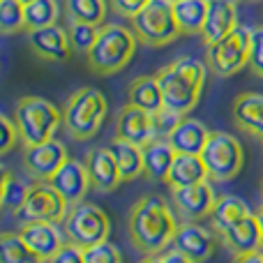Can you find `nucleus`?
I'll return each instance as SVG.
<instances>
[{"mask_svg": "<svg viewBox=\"0 0 263 263\" xmlns=\"http://www.w3.org/2000/svg\"><path fill=\"white\" fill-rule=\"evenodd\" d=\"M129 240L143 256L162 254L178 231V222L162 196H141L129 210Z\"/></svg>", "mask_w": 263, "mask_h": 263, "instance_id": "f257e3e1", "label": "nucleus"}, {"mask_svg": "<svg viewBox=\"0 0 263 263\" xmlns=\"http://www.w3.org/2000/svg\"><path fill=\"white\" fill-rule=\"evenodd\" d=\"M205 74L208 69H205L203 60L192 58V55H178L168 65H164L157 72L164 106L178 116H187L201 100Z\"/></svg>", "mask_w": 263, "mask_h": 263, "instance_id": "f03ea898", "label": "nucleus"}, {"mask_svg": "<svg viewBox=\"0 0 263 263\" xmlns=\"http://www.w3.org/2000/svg\"><path fill=\"white\" fill-rule=\"evenodd\" d=\"M136 44H139V40H136L132 28L120 26V23H104V26H100L95 46L86 53L88 67L100 77L120 72L134 58Z\"/></svg>", "mask_w": 263, "mask_h": 263, "instance_id": "7ed1b4c3", "label": "nucleus"}, {"mask_svg": "<svg viewBox=\"0 0 263 263\" xmlns=\"http://www.w3.org/2000/svg\"><path fill=\"white\" fill-rule=\"evenodd\" d=\"M14 123H16L23 143L37 145L53 139L60 123H63V114L53 102L44 100V97L28 95L21 97L14 106Z\"/></svg>", "mask_w": 263, "mask_h": 263, "instance_id": "20e7f679", "label": "nucleus"}, {"mask_svg": "<svg viewBox=\"0 0 263 263\" xmlns=\"http://www.w3.org/2000/svg\"><path fill=\"white\" fill-rule=\"evenodd\" d=\"M106 114H109L106 97L97 88H81L69 97L63 111V125L72 139L88 141L100 132Z\"/></svg>", "mask_w": 263, "mask_h": 263, "instance_id": "39448f33", "label": "nucleus"}, {"mask_svg": "<svg viewBox=\"0 0 263 263\" xmlns=\"http://www.w3.org/2000/svg\"><path fill=\"white\" fill-rule=\"evenodd\" d=\"M129 28L134 30L139 44L166 46L182 35L173 12V0H150L134 18H129Z\"/></svg>", "mask_w": 263, "mask_h": 263, "instance_id": "423d86ee", "label": "nucleus"}, {"mask_svg": "<svg viewBox=\"0 0 263 263\" xmlns=\"http://www.w3.org/2000/svg\"><path fill=\"white\" fill-rule=\"evenodd\" d=\"M63 233L67 242L81 247V250L95 247L109 240V215L90 201H79V203L69 205V213L63 222Z\"/></svg>", "mask_w": 263, "mask_h": 263, "instance_id": "0eeeda50", "label": "nucleus"}, {"mask_svg": "<svg viewBox=\"0 0 263 263\" xmlns=\"http://www.w3.org/2000/svg\"><path fill=\"white\" fill-rule=\"evenodd\" d=\"M208 176L217 182H229L242 171L245 150L233 134L227 132H210V139L201 153Z\"/></svg>", "mask_w": 263, "mask_h": 263, "instance_id": "6e6552de", "label": "nucleus"}, {"mask_svg": "<svg viewBox=\"0 0 263 263\" xmlns=\"http://www.w3.org/2000/svg\"><path fill=\"white\" fill-rule=\"evenodd\" d=\"M250 49H252V30L238 26L224 40L208 46L205 65L217 77H233L245 65H250Z\"/></svg>", "mask_w": 263, "mask_h": 263, "instance_id": "1a4fd4ad", "label": "nucleus"}, {"mask_svg": "<svg viewBox=\"0 0 263 263\" xmlns=\"http://www.w3.org/2000/svg\"><path fill=\"white\" fill-rule=\"evenodd\" d=\"M69 213V203L49 180H35L28 190V199L18 210L21 224L26 222H65Z\"/></svg>", "mask_w": 263, "mask_h": 263, "instance_id": "9d476101", "label": "nucleus"}, {"mask_svg": "<svg viewBox=\"0 0 263 263\" xmlns=\"http://www.w3.org/2000/svg\"><path fill=\"white\" fill-rule=\"evenodd\" d=\"M67 159V148L55 139L37 145H26L23 150V166L32 180H51Z\"/></svg>", "mask_w": 263, "mask_h": 263, "instance_id": "9b49d317", "label": "nucleus"}, {"mask_svg": "<svg viewBox=\"0 0 263 263\" xmlns=\"http://www.w3.org/2000/svg\"><path fill=\"white\" fill-rule=\"evenodd\" d=\"M28 44H30L32 53L40 60H46V63H65L74 51L69 30L60 28L58 23L28 30Z\"/></svg>", "mask_w": 263, "mask_h": 263, "instance_id": "f8f14e48", "label": "nucleus"}, {"mask_svg": "<svg viewBox=\"0 0 263 263\" xmlns=\"http://www.w3.org/2000/svg\"><path fill=\"white\" fill-rule=\"evenodd\" d=\"M173 247L178 252H182L185 256H190L194 263H203L217 250V236L210 229L201 227V224L182 219V224H178Z\"/></svg>", "mask_w": 263, "mask_h": 263, "instance_id": "ddd939ff", "label": "nucleus"}, {"mask_svg": "<svg viewBox=\"0 0 263 263\" xmlns=\"http://www.w3.org/2000/svg\"><path fill=\"white\" fill-rule=\"evenodd\" d=\"M171 201L182 219H187V222H199V219L210 215L217 196H215V190L210 187V182L205 180V182H199V185L171 190Z\"/></svg>", "mask_w": 263, "mask_h": 263, "instance_id": "4468645a", "label": "nucleus"}, {"mask_svg": "<svg viewBox=\"0 0 263 263\" xmlns=\"http://www.w3.org/2000/svg\"><path fill=\"white\" fill-rule=\"evenodd\" d=\"M116 139L129 141V143L136 145H145L150 139H155L153 114L127 102L116 116Z\"/></svg>", "mask_w": 263, "mask_h": 263, "instance_id": "2eb2a0df", "label": "nucleus"}, {"mask_svg": "<svg viewBox=\"0 0 263 263\" xmlns=\"http://www.w3.org/2000/svg\"><path fill=\"white\" fill-rule=\"evenodd\" d=\"M49 182L65 196V199H67L69 205L83 201L86 194H88V190L92 187L90 176H88V168H86V162L81 164L72 157L58 168V173H55Z\"/></svg>", "mask_w": 263, "mask_h": 263, "instance_id": "dca6fc26", "label": "nucleus"}, {"mask_svg": "<svg viewBox=\"0 0 263 263\" xmlns=\"http://www.w3.org/2000/svg\"><path fill=\"white\" fill-rule=\"evenodd\" d=\"M86 168L90 176L92 190L97 192H114L116 187L123 182L118 171L116 157L111 153V148H92L86 155Z\"/></svg>", "mask_w": 263, "mask_h": 263, "instance_id": "f3484780", "label": "nucleus"}, {"mask_svg": "<svg viewBox=\"0 0 263 263\" xmlns=\"http://www.w3.org/2000/svg\"><path fill=\"white\" fill-rule=\"evenodd\" d=\"M18 233L44 261H51L55 252L67 242V238H63V233H60L58 224L53 222H26L21 224Z\"/></svg>", "mask_w": 263, "mask_h": 263, "instance_id": "a211bd4d", "label": "nucleus"}, {"mask_svg": "<svg viewBox=\"0 0 263 263\" xmlns=\"http://www.w3.org/2000/svg\"><path fill=\"white\" fill-rule=\"evenodd\" d=\"M219 238H222L224 247L233 252V256L252 254V252L263 250V231H261V224L254 213H252L250 217H245L242 222H238L236 227H231Z\"/></svg>", "mask_w": 263, "mask_h": 263, "instance_id": "6ab92c4d", "label": "nucleus"}, {"mask_svg": "<svg viewBox=\"0 0 263 263\" xmlns=\"http://www.w3.org/2000/svg\"><path fill=\"white\" fill-rule=\"evenodd\" d=\"M233 123L250 136L263 139V95L242 92L233 102Z\"/></svg>", "mask_w": 263, "mask_h": 263, "instance_id": "aec40b11", "label": "nucleus"}, {"mask_svg": "<svg viewBox=\"0 0 263 263\" xmlns=\"http://www.w3.org/2000/svg\"><path fill=\"white\" fill-rule=\"evenodd\" d=\"M210 139V132L201 120L196 118H187L182 116L180 123L176 125V129L168 134V141L176 148V153H185V155H201Z\"/></svg>", "mask_w": 263, "mask_h": 263, "instance_id": "412c9836", "label": "nucleus"}, {"mask_svg": "<svg viewBox=\"0 0 263 263\" xmlns=\"http://www.w3.org/2000/svg\"><path fill=\"white\" fill-rule=\"evenodd\" d=\"M176 148L166 136H155L143 145V164H145V176L153 180H166L168 171L176 159Z\"/></svg>", "mask_w": 263, "mask_h": 263, "instance_id": "4be33fe9", "label": "nucleus"}, {"mask_svg": "<svg viewBox=\"0 0 263 263\" xmlns=\"http://www.w3.org/2000/svg\"><path fill=\"white\" fill-rule=\"evenodd\" d=\"M208 168H205L201 155H185L178 153L176 159H173V166L166 176V185L171 190L176 187H190V185H199V182L208 180Z\"/></svg>", "mask_w": 263, "mask_h": 263, "instance_id": "5701e85b", "label": "nucleus"}, {"mask_svg": "<svg viewBox=\"0 0 263 263\" xmlns=\"http://www.w3.org/2000/svg\"><path fill=\"white\" fill-rule=\"evenodd\" d=\"M250 215H252L250 205L242 199H238V196H217V201H215L208 217H210V224H213L215 233L222 236V233H227L229 229L236 227L238 222H242V219L250 217Z\"/></svg>", "mask_w": 263, "mask_h": 263, "instance_id": "b1692460", "label": "nucleus"}, {"mask_svg": "<svg viewBox=\"0 0 263 263\" xmlns=\"http://www.w3.org/2000/svg\"><path fill=\"white\" fill-rule=\"evenodd\" d=\"M238 23H236V5H229V3H210L208 9V18H205V26H203V42L205 46L215 44V42L224 40L231 30H236Z\"/></svg>", "mask_w": 263, "mask_h": 263, "instance_id": "393cba45", "label": "nucleus"}, {"mask_svg": "<svg viewBox=\"0 0 263 263\" xmlns=\"http://www.w3.org/2000/svg\"><path fill=\"white\" fill-rule=\"evenodd\" d=\"M127 97L129 104L139 106V109L148 111V114H157V111L164 109V95L157 77H136L129 83Z\"/></svg>", "mask_w": 263, "mask_h": 263, "instance_id": "a878e982", "label": "nucleus"}, {"mask_svg": "<svg viewBox=\"0 0 263 263\" xmlns=\"http://www.w3.org/2000/svg\"><path fill=\"white\" fill-rule=\"evenodd\" d=\"M109 148L116 157V164H118V171H120V178H123V180H136L139 176H145L143 145L114 139V143H111Z\"/></svg>", "mask_w": 263, "mask_h": 263, "instance_id": "bb28decb", "label": "nucleus"}, {"mask_svg": "<svg viewBox=\"0 0 263 263\" xmlns=\"http://www.w3.org/2000/svg\"><path fill=\"white\" fill-rule=\"evenodd\" d=\"M210 3L208 0H176L173 12L182 35H201L208 18Z\"/></svg>", "mask_w": 263, "mask_h": 263, "instance_id": "cd10ccee", "label": "nucleus"}, {"mask_svg": "<svg viewBox=\"0 0 263 263\" xmlns=\"http://www.w3.org/2000/svg\"><path fill=\"white\" fill-rule=\"evenodd\" d=\"M0 263H46L21 238L18 231H5L0 236Z\"/></svg>", "mask_w": 263, "mask_h": 263, "instance_id": "c85d7f7f", "label": "nucleus"}, {"mask_svg": "<svg viewBox=\"0 0 263 263\" xmlns=\"http://www.w3.org/2000/svg\"><path fill=\"white\" fill-rule=\"evenodd\" d=\"M65 5H67L69 21L104 26L106 12H109V3L106 0H65Z\"/></svg>", "mask_w": 263, "mask_h": 263, "instance_id": "c756f323", "label": "nucleus"}, {"mask_svg": "<svg viewBox=\"0 0 263 263\" xmlns=\"http://www.w3.org/2000/svg\"><path fill=\"white\" fill-rule=\"evenodd\" d=\"M28 190H30V185H23L7 168H3V187H0V205H3V210L18 215V210L23 208V203L28 199Z\"/></svg>", "mask_w": 263, "mask_h": 263, "instance_id": "7c9ffc66", "label": "nucleus"}, {"mask_svg": "<svg viewBox=\"0 0 263 263\" xmlns=\"http://www.w3.org/2000/svg\"><path fill=\"white\" fill-rule=\"evenodd\" d=\"M60 18V5L58 0H32L26 5V26L32 28H46L55 26Z\"/></svg>", "mask_w": 263, "mask_h": 263, "instance_id": "2f4dec72", "label": "nucleus"}, {"mask_svg": "<svg viewBox=\"0 0 263 263\" xmlns=\"http://www.w3.org/2000/svg\"><path fill=\"white\" fill-rule=\"evenodd\" d=\"M26 26V5L18 0H0V30L5 35L23 30Z\"/></svg>", "mask_w": 263, "mask_h": 263, "instance_id": "473e14b6", "label": "nucleus"}, {"mask_svg": "<svg viewBox=\"0 0 263 263\" xmlns=\"http://www.w3.org/2000/svg\"><path fill=\"white\" fill-rule=\"evenodd\" d=\"M97 35H100V26H95V23L69 21V40H72L74 51H79V53H88L95 46Z\"/></svg>", "mask_w": 263, "mask_h": 263, "instance_id": "72a5a7b5", "label": "nucleus"}, {"mask_svg": "<svg viewBox=\"0 0 263 263\" xmlns=\"http://www.w3.org/2000/svg\"><path fill=\"white\" fill-rule=\"evenodd\" d=\"M83 254H86V263H123L118 247L111 245L109 240L100 242L95 247H88V250H83Z\"/></svg>", "mask_w": 263, "mask_h": 263, "instance_id": "f704fd0d", "label": "nucleus"}, {"mask_svg": "<svg viewBox=\"0 0 263 263\" xmlns=\"http://www.w3.org/2000/svg\"><path fill=\"white\" fill-rule=\"evenodd\" d=\"M180 118H182V116L173 114V111H171V109H166V106H164L162 111H157V114H153L155 136H166V139H168V134H171V132L176 129V125L180 123Z\"/></svg>", "mask_w": 263, "mask_h": 263, "instance_id": "c9c22d12", "label": "nucleus"}, {"mask_svg": "<svg viewBox=\"0 0 263 263\" xmlns=\"http://www.w3.org/2000/svg\"><path fill=\"white\" fill-rule=\"evenodd\" d=\"M0 129H3V136H0V155H7L14 148V143L21 139V134H18L16 123L12 118H7V116H0Z\"/></svg>", "mask_w": 263, "mask_h": 263, "instance_id": "e433bc0d", "label": "nucleus"}, {"mask_svg": "<svg viewBox=\"0 0 263 263\" xmlns=\"http://www.w3.org/2000/svg\"><path fill=\"white\" fill-rule=\"evenodd\" d=\"M250 65L256 77L263 79V26L252 30V49H250Z\"/></svg>", "mask_w": 263, "mask_h": 263, "instance_id": "4c0bfd02", "label": "nucleus"}, {"mask_svg": "<svg viewBox=\"0 0 263 263\" xmlns=\"http://www.w3.org/2000/svg\"><path fill=\"white\" fill-rule=\"evenodd\" d=\"M49 263H86V254H83L81 247L72 245V242H65Z\"/></svg>", "mask_w": 263, "mask_h": 263, "instance_id": "58836bf2", "label": "nucleus"}, {"mask_svg": "<svg viewBox=\"0 0 263 263\" xmlns=\"http://www.w3.org/2000/svg\"><path fill=\"white\" fill-rule=\"evenodd\" d=\"M109 3L116 14H120V16H125V18H134L150 0H109Z\"/></svg>", "mask_w": 263, "mask_h": 263, "instance_id": "ea45409f", "label": "nucleus"}, {"mask_svg": "<svg viewBox=\"0 0 263 263\" xmlns=\"http://www.w3.org/2000/svg\"><path fill=\"white\" fill-rule=\"evenodd\" d=\"M159 259H162V263H194L190 256H185L182 252H178L176 247H171V250H164L162 254H159Z\"/></svg>", "mask_w": 263, "mask_h": 263, "instance_id": "a19ab883", "label": "nucleus"}, {"mask_svg": "<svg viewBox=\"0 0 263 263\" xmlns=\"http://www.w3.org/2000/svg\"><path fill=\"white\" fill-rule=\"evenodd\" d=\"M233 263H263V252H252V254L236 256Z\"/></svg>", "mask_w": 263, "mask_h": 263, "instance_id": "79ce46f5", "label": "nucleus"}, {"mask_svg": "<svg viewBox=\"0 0 263 263\" xmlns=\"http://www.w3.org/2000/svg\"><path fill=\"white\" fill-rule=\"evenodd\" d=\"M141 263H162V259H159V254H155V256H143V259H141Z\"/></svg>", "mask_w": 263, "mask_h": 263, "instance_id": "37998d69", "label": "nucleus"}, {"mask_svg": "<svg viewBox=\"0 0 263 263\" xmlns=\"http://www.w3.org/2000/svg\"><path fill=\"white\" fill-rule=\"evenodd\" d=\"M254 215H256V219H259V224H261V231H263V205H261L259 210H256Z\"/></svg>", "mask_w": 263, "mask_h": 263, "instance_id": "c03bdc74", "label": "nucleus"}, {"mask_svg": "<svg viewBox=\"0 0 263 263\" xmlns=\"http://www.w3.org/2000/svg\"><path fill=\"white\" fill-rule=\"evenodd\" d=\"M208 3H229V5H238L240 0H208Z\"/></svg>", "mask_w": 263, "mask_h": 263, "instance_id": "a18cd8bd", "label": "nucleus"}, {"mask_svg": "<svg viewBox=\"0 0 263 263\" xmlns=\"http://www.w3.org/2000/svg\"><path fill=\"white\" fill-rule=\"evenodd\" d=\"M18 3H23V5H28V3H32V0H18Z\"/></svg>", "mask_w": 263, "mask_h": 263, "instance_id": "49530a36", "label": "nucleus"}, {"mask_svg": "<svg viewBox=\"0 0 263 263\" xmlns=\"http://www.w3.org/2000/svg\"><path fill=\"white\" fill-rule=\"evenodd\" d=\"M261 199H263V182H261Z\"/></svg>", "mask_w": 263, "mask_h": 263, "instance_id": "de8ad7c7", "label": "nucleus"}, {"mask_svg": "<svg viewBox=\"0 0 263 263\" xmlns=\"http://www.w3.org/2000/svg\"><path fill=\"white\" fill-rule=\"evenodd\" d=\"M261 143H263V139H261Z\"/></svg>", "mask_w": 263, "mask_h": 263, "instance_id": "09e8293b", "label": "nucleus"}, {"mask_svg": "<svg viewBox=\"0 0 263 263\" xmlns=\"http://www.w3.org/2000/svg\"><path fill=\"white\" fill-rule=\"evenodd\" d=\"M173 3H176V0H173Z\"/></svg>", "mask_w": 263, "mask_h": 263, "instance_id": "8fccbe9b", "label": "nucleus"}, {"mask_svg": "<svg viewBox=\"0 0 263 263\" xmlns=\"http://www.w3.org/2000/svg\"><path fill=\"white\" fill-rule=\"evenodd\" d=\"M46 263H49V261H46Z\"/></svg>", "mask_w": 263, "mask_h": 263, "instance_id": "3c124183", "label": "nucleus"}]
</instances>
